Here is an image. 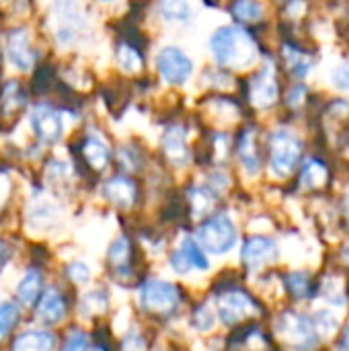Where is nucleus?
Masks as SVG:
<instances>
[{"label": "nucleus", "mask_w": 349, "mask_h": 351, "mask_svg": "<svg viewBox=\"0 0 349 351\" xmlns=\"http://www.w3.org/2000/svg\"><path fill=\"white\" fill-rule=\"evenodd\" d=\"M216 62L224 68H247L257 60L255 39L241 27H220L210 39Z\"/></svg>", "instance_id": "1"}, {"label": "nucleus", "mask_w": 349, "mask_h": 351, "mask_svg": "<svg viewBox=\"0 0 349 351\" xmlns=\"http://www.w3.org/2000/svg\"><path fill=\"white\" fill-rule=\"evenodd\" d=\"M269 154H272V171L278 177H288L302 154V142L292 130H276L269 140Z\"/></svg>", "instance_id": "2"}, {"label": "nucleus", "mask_w": 349, "mask_h": 351, "mask_svg": "<svg viewBox=\"0 0 349 351\" xmlns=\"http://www.w3.org/2000/svg\"><path fill=\"white\" fill-rule=\"evenodd\" d=\"M234 243L237 226L226 214H216L197 228V245H202L210 253L224 255L234 247Z\"/></svg>", "instance_id": "3"}, {"label": "nucleus", "mask_w": 349, "mask_h": 351, "mask_svg": "<svg viewBox=\"0 0 349 351\" xmlns=\"http://www.w3.org/2000/svg\"><path fill=\"white\" fill-rule=\"evenodd\" d=\"M278 335L288 343L290 348L300 351H311L317 348L319 337L315 331L313 321L306 315H300L296 311H288L278 321Z\"/></svg>", "instance_id": "4"}, {"label": "nucleus", "mask_w": 349, "mask_h": 351, "mask_svg": "<svg viewBox=\"0 0 349 351\" xmlns=\"http://www.w3.org/2000/svg\"><path fill=\"white\" fill-rule=\"evenodd\" d=\"M140 302H142L144 311H148V313L169 315L179 306L181 294H179L177 286L171 284V282L148 280L140 290Z\"/></svg>", "instance_id": "5"}, {"label": "nucleus", "mask_w": 349, "mask_h": 351, "mask_svg": "<svg viewBox=\"0 0 349 351\" xmlns=\"http://www.w3.org/2000/svg\"><path fill=\"white\" fill-rule=\"evenodd\" d=\"M156 66L160 76L171 84H185L193 72V64L187 53L179 47H163L156 56Z\"/></svg>", "instance_id": "6"}, {"label": "nucleus", "mask_w": 349, "mask_h": 351, "mask_svg": "<svg viewBox=\"0 0 349 351\" xmlns=\"http://www.w3.org/2000/svg\"><path fill=\"white\" fill-rule=\"evenodd\" d=\"M216 306H218V315L224 325H237L239 321L247 319L249 315H253L257 311L255 300L243 290H228V292L220 294Z\"/></svg>", "instance_id": "7"}, {"label": "nucleus", "mask_w": 349, "mask_h": 351, "mask_svg": "<svg viewBox=\"0 0 349 351\" xmlns=\"http://www.w3.org/2000/svg\"><path fill=\"white\" fill-rule=\"evenodd\" d=\"M280 95V84H278V76L272 64L263 66L249 82V101L259 107V109H267L276 103Z\"/></svg>", "instance_id": "8"}, {"label": "nucleus", "mask_w": 349, "mask_h": 351, "mask_svg": "<svg viewBox=\"0 0 349 351\" xmlns=\"http://www.w3.org/2000/svg\"><path fill=\"white\" fill-rule=\"evenodd\" d=\"M31 128L43 144H56L62 138L64 121L56 109L47 105H39L31 113Z\"/></svg>", "instance_id": "9"}, {"label": "nucleus", "mask_w": 349, "mask_h": 351, "mask_svg": "<svg viewBox=\"0 0 349 351\" xmlns=\"http://www.w3.org/2000/svg\"><path fill=\"white\" fill-rule=\"evenodd\" d=\"M241 257H243V263L249 269H257V267H263V265L272 263L278 257V247L267 237H251L245 243Z\"/></svg>", "instance_id": "10"}, {"label": "nucleus", "mask_w": 349, "mask_h": 351, "mask_svg": "<svg viewBox=\"0 0 349 351\" xmlns=\"http://www.w3.org/2000/svg\"><path fill=\"white\" fill-rule=\"evenodd\" d=\"M6 53L14 68L29 70L35 62V51L31 49L27 31H12L6 41Z\"/></svg>", "instance_id": "11"}, {"label": "nucleus", "mask_w": 349, "mask_h": 351, "mask_svg": "<svg viewBox=\"0 0 349 351\" xmlns=\"http://www.w3.org/2000/svg\"><path fill=\"white\" fill-rule=\"evenodd\" d=\"M163 150H165V156L171 165L175 167H181L187 162L189 158V148L185 144V132L175 125V128H169L165 132V138H163Z\"/></svg>", "instance_id": "12"}, {"label": "nucleus", "mask_w": 349, "mask_h": 351, "mask_svg": "<svg viewBox=\"0 0 349 351\" xmlns=\"http://www.w3.org/2000/svg\"><path fill=\"white\" fill-rule=\"evenodd\" d=\"M37 317L45 325H56L66 317V302L64 296L58 290H47L43 296H39L37 304Z\"/></svg>", "instance_id": "13"}, {"label": "nucleus", "mask_w": 349, "mask_h": 351, "mask_svg": "<svg viewBox=\"0 0 349 351\" xmlns=\"http://www.w3.org/2000/svg\"><path fill=\"white\" fill-rule=\"evenodd\" d=\"M103 193L107 199H111L117 206H132L136 202V185L128 177H113L103 185Z\"/></svg>", "instance_id": "14"}, {"label": "nucleus", "mask_w": 349, "mask_h": 351, "mask_svg": "<svg viewBox=\"0 0 349 351\" xmlns=\"http://www.w3.org/2000/svg\"><path fill=\"white\" fill-rule=\"evenodd\" d=\"M109 156H111L109 148L101 138H97V136H86L84 138V142H82V158L86 160V165L91 169H97V171L105 169L107 162H109Z\"/></svg>", "instance_id": "15"}, {"label": "nucleus", "mask_w": 349, "mask_h": 351, "mask_svg": "<svg viewBox=\"0 0 349 351\" xmlns=\"http://www.w3.org/2000/svg\"><path fill=\"white\" fill-rule=\"evenodd\" d=\"M56 339L45 331H29L14 339L12 351H53Z\"/></svg>", "instance_id": "16"}, {"label": "nucleus", "mask_w": 349, "mask_h": 351, "mask_svg": "<svg viewBox=\"0 0 349 351\" xmlns=\"http://www.w3.org/2000/svg\"><path fill=\"white\" fill-rule=\"evenodd\" d=\"M239 158H241L243 167L247 169V173L255 175L259 171L261 158H259V150L255 144V132L253 130H245L243 136L239 138Z\"/></svg>", "instance_id": "17"}, {"label": "nucleus", "mask_w": 349, "mask_h": 351, "mask_svg": "<svg viewBox=\"0 0 349 351\" xmlns=\"http://www.w3.org/2000/svg\"><path fill=\"white\" fill-rule=\"evenodd\" d=\"M327 179H329V171H327V165H325L323 160L311 158V160L304 162L302 173H300V183H302L306 189L323 187Z\"/></svg>", "instance_id": "18"}, {"label": "nucleus", "mask_w": 349, "mask_h": 351, "mask_svg": "<svg viewBox=\"0 0 349 351\" xmlns=\"http://www.w3.org/2000/svg\"><path fill=\"white\" fill-rule=\"evenodd\" d=\"M25 107V93L16 80H8L0 90V111L12 115Z\"/></svg>", "instance_id": "19"}, {"label": "nucleus", "mask_w": 349, "mask_h": 351, "mask_svg": "<svg viewBox=\"0 0 349 351\" xmlns=\"http://www.w3.org/2000/svg\"><path fill=\"white\" fill-rule=\"evenodd\" d=\"M39 292H41V274L31 269L23 276V280L16 286V296L23 304L31 306L35 304V300H39Z\"/></svg>", "instance_id": "20"}, {"label": "nucleus", "mask_w": 349, "mask_h": 351, "mask_svg": "<svg viewBox=\"0 0 349 351\" xmlns=\"http://www.w3.org/2000/svg\"><path fill=\"white\" fill-rule=\"evenodd\" d=\"M284 56H286L288 66H290V70L294 72V76L304 78V76L309 74L313 62H311V58L306 56V51H302V49H298V47H294V45H286V47H284Z\"/></svg>", "instance_id": "21"}, {"label": "nucleus", "mask_w": 349, "mask_h": 351, "mask_svg": "<svg viewBox=\"0 0 349 351\" xmlns=\"http://www.w3.org/2000/svg\"><path fill=\"white\" fill-rule=\"evenodd\" d=\"M117 64L125 72H136L142 66V53L136 45L132 43H121L117 47Z\"/></svg>", "instance_id": "22"}, {"label": "nucleus", "mask_w": 349, "mask_h": 351, "mask_svg": "<svg viewBox=\"0 0 349 351\" xmlns=\"http://www.w3.org/2000/svg\"><path fill=\"white\" fill-rule=\"evenodd\" d=\"M286 288L288 292L292 294V298L296 300H302L306 296L313 294V288H311V280L304 271H294V274H288L286 276Z\"/></svg>", "instance_id": "23"}, {"label": "nucleus", "mask_w": 349, "mask_h": 351, "mask_svg": "<svg viewBox=\"0 0 349 351\" xmlns=\"http://www.w3.org/2000/svg\"><path fill=\"white\" fill-rule=\"evenodd\" d=\"M179 251L185 255V259L189 261L191 267H195V269H208V267H210L208 257L204 255V251L200 249V245H197L193 239H183Z\"/></svg>", "instance_id": "24"}, {"label": "nucleus", "mask_w": 349, "mask_h": 351, "mask_svg": "<svg viewBox=\"0 0 349 351\" xmlns=\"http://www.w3.org/2000/svg\"><path fill=\"white\" fill-rule=\"evenodd\" d=\"M21 319V311L14 302H0V337L8 335Z\"/></svg>", "instance_id": "25"}, {"label": "nucleus", "mask_w": 349, "mask_h": 351, "mask_svg": "<svg viewBox=\"0 0 349 351\" xmlns=\"http://www.w3.org/2000/svg\"><path fill=\"white\" fill-rule=\"evenodd\" d=\"M130 257H132V247H130L128 239H117L111 245V249H109V261H111V265L121 271V269L128 267Z\"/></svg>", "instance_id": "26"}, {"label": "nucleus", "mask_w": 349, "mask_h": 351, "mask_svg": "<svg viewBox=\"0 0 349 351\" xmlns=\"http://www.w3.org/2000/svg\"><path fill=\"white\" fill-rule=\"evenodd\" d=\"M232 14L239 19V21H245V23H253V21H259L261 14H263V6L259 2H234L230 6Z\"/></svg>", "instance_id": "27"}, {"label": "nucleus", "mask_w": 349, "mask_h": 351, "mask_svg": "<svg viewBox=\"0 0 349 351\" xmlns=\"http://www.w3.org/2000/svg\"><path fill=\"white\" fill-rule=\"evenodd\" d=\"M160 14L169 21H189L191 19V8L185 2H163L158 6Z\"/></svg>", "instance_id": "28"}, {"label": "nucleus", "mask_w": 349, "mask_h": 351, "mask_svg": "<svg viewBox=\"0 0 349 351\" xmlns=\"http://www.w3.org/2000/svg\"><path fill=\"white\" fill-rule=\"evenodd\" d=\"M212 204H214V195L208 189L200 187V189L191 191V210L195 216H206V212H210Z\"/></svg>", "instance_id": "29"}, {"label": "nucleus", "mask_w": 349, "mask_h": 351, "mask_svg": "<svg viewBox=\"0 0 349 351\" xmlns=\"http://www.w3.org/2000/svg\"><path fill=\"white\" fill-rule=\"evenodd\" d=\"M313 325H315V331L319 329L325 337L327 335H333L337 331V321H335V317L329 311H319L317 317H315V321H313Z\"/></svg>", "instance_id": "30"}, {"label": "nucleus", "mask_w": 349, "mask_h": 351, "mask_svg": "<svg viewBox=\"0 0 349 351\" xmlns=\"http://www.w3.org/2000/svg\"><path fill=\"white\" fill-rule=\"evenodd\" d=\"M331 82L341 88V90H348L349 88V62L344 64H337L333 70H331Z\"/></svg>", "instance_id": "31"}, {"label": "nucleus", "mask_w": 349, "mask_h": 351, "mask_svg": "<svg viewBox=\"0 0 349 351\" xmlns=\"http://www.w3.org/2000/svg\"><path fill=\"white\" fill-rule=\"evenodd\" d=\"M66 274H68V278H70L72 282L82 284V282H86V280H88L91 269H88V265H84V263H80V261H74V263H70V265H68Z\"/></svg>", "instance_id": "32"}, {"label": "nucleus", "mask_w": 349, "mask_h": 351, "mask_svg": "<svg viewBox=\"0 0 349 351\" xmlns=\"http://www.w3.org/2000/svg\"><path fill=\"white\" fill-rule=\"evenodd\" d=\"M193 323H195L197 329L208 331V329H212V325H214V313H210L208 306H202V308H197V313H195V317H193Z\"/></svg>", "instance_id": "33"}, {"label": "nucleus", "mask_w": 349, "mask_h": 351, "mask_svg": "<svg viewBox=\"0 0 349 351\" xmlns=\"http://www.w3.org/2000/svg\"><path fill=\"white\" fill-rule=\"evenodd\" d=\"M64 351H88V341H86V335L84 333H78L74 331L68 339H66V346Z\"/></svg>", "instance_id": "34"}, {"label": "nucleus", "mask_w": 349, "mask_h": 351, "mask_svg": "<svg viewBox=\"0 0 349 351\" xmlns=\"http://www.w3.org/2000/svg\"><path fill=\"white\" fill-rule=\"evenodd\" d=\"M171 265H173V269H175L177 274H187V271L191 269L189 261L185 259V255H183L181 251L173 253V257H171Z\"/></svg>", "instance_id": "35"}, {"label": "nucleus", "mask_w": 349, "mask_h": 351, "mask_svg": "<svg viewBox=\"0 0 349 351\" xmlns=\"http://www.w3.org/2000/svg\"><path fill=\"white\" fill-rule=\"evenodd\" d=\"M304 97H306V88H304L302 84H296V86H292V90L288 93V105L296 107V105H300V103L304 101Z\"/></svg>", "instance_id": "36"}, {"label": "nucleus", "mask_w": 349, "mask_h": 351, "mask_svg": "<svg viewBox=\"0 0 349 351\" xmlns=\"http://www.w3.org/2000/svg\"><path fill=\"white\" fill-rule=\"evenodd\" d=\"M12 257V249L6 245V243H2L0 241V271H2V267L8 263V259Z\"/></svg>", "instance_id": "37"}, {"label": "nucleus", "mask_w": 349, "mask_h": 351, "mask_svg": "<svg viewBox=\"0 0 349 351\" xmlns=\"http://www.w3.org/2000/svg\"><path fill=\"white\" fill-rule=\"evenodd\" d=\"M337 350L349 351V323L344 327V331H341V337H339V341H337Z\"/></svg>", "instance_id": "38"}, {"label": "nucleus", "mask_w": 349, "mask_h": 351, "mask_svg": "<svg viewBox=\"0 0 349 351\" xmlns=\"http://www.w3.org/2000/svg\"><path fill=\"white\" fill-rule=\"evenodd\" d=\"M344 257H346V261H348V265H349V245L346 247V251H344Z\"/></svg>", "instance_id": "39"}, {"label": "nucleus", "mask_w": 349, "mask_h": 351, "mask_svg": "<svg viewBox=\"0 0 349 351\" xmlns=\"http://www.w3.org/2000/svg\"><path fill=\"white\" fill-rule=\"evenodd\" d=\"M95 351H103V350H101V348H97V350H95Z\"/></svg>", "instance_id": "40"}]
</instances>
